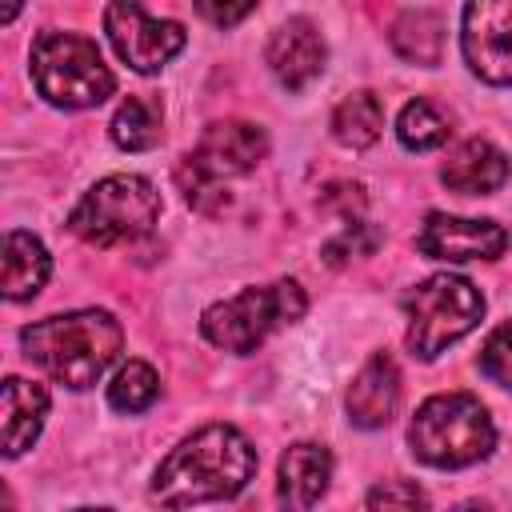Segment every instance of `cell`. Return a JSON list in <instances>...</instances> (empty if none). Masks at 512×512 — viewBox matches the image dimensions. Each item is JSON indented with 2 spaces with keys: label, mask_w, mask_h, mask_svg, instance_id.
I'll return each mask as SVG.
<instances>
[{
  "label": "cell",
  "mask_w": 512,
  "mask_h": 512,
  "mask_svg": "<svg viewBox=\"0 0 512 512\" xmlns=\"http://www.w3.org/2000/svg\"><path fill=\"white\" fill-rule=\"evenodd\" d=\"M256 472V448L232 424H208L180 440L156 468L152 500L188 508L204 500H232Z\"/></svg>",
  "instance_id": "cell-1"
},
{
  "label": "cell",
  "mask_w": 512,
  "mask_h": 512,
  "mask_svg": "<svg viewBox=\"0 0 512 512\" xmlns=\"http://www.w3.org/2000/svg\"><path fill=\"white\" fill-rule=\"evenodd\" d=\"M20 344H24V356L44 376H52L64 388L84 392L120 356L124 328L104 308H80V312H64V316L28 324L20 332Z\"/></svg>",
  "instance_id": "cell-2"
},
{
  "label": "cell",
  "mask_w": 512,
  "mask_h": 512,
  "mask_svg": "<svg viewBox=\"0 0 512 512\" xmlns=\"http://www.w3.org/2000/svg\"><path fill=\"white\" fill-rule=\"evenodd\" d=\"M412 456L432 468H468L484 460L496 444V428L488 408L468 392H440L428 396L408 428Z\"/></svg>",
  "instance_id": "cell-3"
},
{
  "label": "cell",
  "mask_w": 512,
  "mask_h": 512,
  "mask_svg": "<svg viewBox=\"0 0 512 512\" xmlns=\"http://www.w3.org/2000/svg\"><path fill=\"white\" fill-rule=\"evenodd\" d=\"M156 216L160 192L152 188V180L136 172H116L84 192V200L68 216V228L92 248H116L148 236Z\"/></svg>",
  "instance_id": "cell-4"
},
{
  "label": "cell",
  "mask_w": 512,
  "mask_h": 512,
  "mask_svg": "<svg viewBox=\"0 0 512 512\" xmlns=\"http://www.w3.org/2000/svg\"><path fill=\"white\" fill-rule=\"evenodd\" d=\"M268 152V136L260 124L248 120H216L204 128L200 144L180 160L176 180L188 196V204L216 212L228 204V196L220 192V180L252 172Z\"/></svg>",
  "instance_id": "cell-5"
},
{
  "label": "cell",
  "mask_w": 512,
  "mask_h": 512,
  "mask_svg": "<svg viewBox=\"0 0 512 512\" xmlns=\"http://www.w3.org/2000/svg\"><path fill=\"white\" fill-rule=\"evenodd\" d=\"M32 80L56 108H96L116 88L96 40L76 32H44L32 44Z\"/></svg>",
  "instance_id": "cell-6"
},
{
  "label": "cell",
  "mask_w": 512,
  "mask_h": 512,
  "mask_svg": "<svg viewBox=\"0 0 512 512\" xmlns=\"http://www.w3.org/2000/svg\"><path fill=\"white\" fill-rule=\"evenodd\" d=\"M404 312H408V348L420 360H436L448 344H456L480 324L484 296L472 280L436 272L404 296Z\"/></svg>",
  "instance_id": "cell-7"
},
{
  "label": "cell",
  "mask_w": 512,
  "mask_h": 512,
  "mask_svg": "<svg viewBox=\"0 0 512 512\" xmlns=\"http://www.w3.org/2000/svg\"><path fill=\"white\" fill-rule=\"evenodd\" d=\"M304 288L296 280H276L264 288H244L232 300L212 304L200 316V332L208 344L224 348V352H256L268 332H276L280 324H292L304 316Z\"/></svg>",
  "instance_id": "cell-8"
},
{
  "label": "cell",
  "mask_w": 512,
  "mask_h": 512,
  "mask_svg": "<svg viewBox=\"0 0 512 512\" xmlns=\"http://www.w3.org/2000/svg\"><path fill=\"white\" fill-rule=\"evenodd\" d=\"M104 32H108L116 56L140 76L160 72L188 40L176 20L148 16L140 0H112L104 12Z\"/></svg>",
  "instance_id": "cell-9"
},
{
  "label": "cell",
  "mask_w": 512,
  "mask_h": 512,
  "mask_svg": "<svg viewBox=\"0 0 512 512\" xmlns=\"http://www.w3.org/2000/svg\"><path fill=\"white\" fill-rule=\"evenodd\" d=\"M460 48L480 80L512 84V0H468Z\"/></svg>",
  "instance_id": "cell-10"
},
{
  "label": "cell",
  "mask_w": 512,
  "mask_h": 512,
  "mask_svg": "<svg viewBox=\"0 0 512 512\" xmlns=\"http://www.w3.org/2000/svg\"><path fill=\"white\" fill-rule=\"evenodd\" d=\"M416 248L428 260H448V264L496 260L508 248V232L496 220H464V216L432 212L416 236Z\"/></svg>",
  "instance_id": "cell-11"
},
{
  "label": "cell",
  "mask_w": 512,
  "mask_h": 512,
  "mask_svg": "<svg viewBox=\"0 0 512 512\" xmlns=\"http://www.w3.org/2000/svg\"><path fill=\"white\" fill-rule=\"evenodd\" d=\"M324 60H328L324 36H320L316 24L304 20V16L284 20V24L272 32V40H268V68H272V76H276L288 92H304V88L324 72Z\"/></svg>",
  "instance_id": "cell-12"
},
{
  "label": "cell",
  "mask_w": 512,
  "mask_h": 512,
  "mask_svg": "<svg viewBox=\"0 0 512 512\" xmlns=\"http://www.w3.org/2000/svg\"><path fill=\"white\" fill-rule=\"evenodd\" d=\"M400 404V368L392 356L376 352L348 388V420L356 428H384Z\"/></svg>",
  "instance_id": "cell-13"
},
{
  "label": "cell",
  "mask_w": 512,
  "mask_h": 512,
  "mask_svg": "<svg viewBox=\"0 0 512 512\" xmlns=\"http://www.w3.org/2000/svg\"><path fill=\"white\" fill-rule=\"evenodd\" d=\"M440 180L460 196H488L508 180V156L492 140H464L444 160Z\"/></svg>",
  "instance_id": "cell-14"
},
{
  "label": "cell",
  "mask_w": 512,
  "mask_h": 512,
  "mask_svg": "<svg viewBox=\"0 0 512 512\" xmlns=\"http://www.w3.org/2000/svg\"><path fill=\"white\" fill-rule=\"evenodd\" d=\"M332 480V456L320 444H292L280 456V504L288 508H312Z\"/></svg>",
  "instance_id": "cell-15"
},
{
  "label": "cell",
  "mask_w": 512,
  "mask_h": 512,
  "mask_svg": "<svg viewBox=\"0 0 512 512\" xmlns=\"http://www.w3.org/2000/svg\"><path fill=\"white\" fill-rule=\"evenodd\" d=\"M44 416H48V392L32 380L8 376L4 380V456L8 460L32 448V440L44 428Z\"/></svg>",
  "instance_id": "cell-16"
},
{
  "label": "cell",
  "mask_w": 512,
  "mask_h": 512,
  "mask_svg": "<svg viewBox=\"0 0 512 512\" xmlns=\"http://www.w3.org/2000/svg\"><path fill=\"white\" fill-rule=\"evenodd\" d=\"M52 272L48 248L32 236V232H8L4 236V296L8 300H28L44 288Z\"/></svg>",
  "instance_id": "cell-17"
},
{
  "label": "cell",
  "mask_w": 512,
  "mask_h": 512,
  "mask_svg": "<svg viewBox=\"0 0 512 512\" xmlns=\"http://www.w3.org/2000/svg\"><path fill=\"white\" fill-rule=\"evenodd\" d=\"M160 120H164V112H160L156 100H148V96H128V100L112 112V124H108L112 144L124 148V152H148V148H156L160 136H164Z\"/></svg>",
  "instance_id": "cell-18"
},
{
  "label": "cell",
  "mask_w": 512,
  "mask_h": 512,
  "mask_svg": "<svg viewBox=\"0 0 512 512\" xmlns=\"http://www.w3.org/2000/svg\"><path fill=\"white\" fill-rule=\"evenodd\" d=\"M380 132H384V104L376 100V92H352L336 104L332 136L344 148H368L380 140Z\"/></svg>",
  "instance_id": "cell-19"
},
{
  "label": "cell",
  "mask_w": 512,
  "mask_h": 512,
  "mask_svg": "<svg viewBox=\"0 0 512 512\" xmlns=\"http://www.w3.org/2000/svg\"><path fill=\"white\" fill-rule=\"evenodd\" d=\"M392 48L412 64H440L444 52V20L428 8L404 12L392 24Z\"/></svg>",
  "instance_id": "cell-20"
},
{
  "label": "cell",
  "mask_w": 512,
  "mask_h": 512,
  "mask_svg": "<svg viewBox=\"0 0 512 512\" xmlns=\"http://www.w3.org/2000/svg\"><path fill=\"white\" fill-rule=\"evenodd\" d=\"M448 120L436 112V104H428V100H412V104H404V112H400V120H396V136H400V144L408 148V152H432V148H440L444 140H448Z\"/></svg>",
  "instance_id": "cell-21"
},
{
  "label": "cell",
  "mask_w": 512,
  "mask_h": 512,
  "mask_svg": "<svg viewBox=\"0 0 512 512\" xmlns=\"http://www.w3.org/2000/svg\"><path fill=\"white\" fill-rule=\"evenodd\" d=\"M156 396H160V376H156V368L144 364V360H128V364L112 376V384H108V404H112L116 412H144Z\"/></svg>",
  "instance_id": "cell-22"
},
{
  "label": "cell",
  "mask_w": 512,
  "mask_h": 512,
  "mask_svg": "<svg viewBox=\"0 0 512 512\" xmlns=\"http://www.w3.org/2000/svg\"><path fill=\"white\" fill-rule=\"evenodd\" d=\"M480 372L492 384L512 388V320H504L500 328L488 332V340L480 348Z\"/></svg>",
  "instance_id": "cell-23"
},
{
  "label": "cell",
  "mask_w": 512,
  "mask_h": 512,
  "mask_svg": "<svg viewBox=\"0 0 512 512\" xmlns=\"http://www.w3.org/2000/svg\"><path fill=\"white\" fill-rule=\"evenodd\" d=\"M376 240H380V236H376V228H368V224H360V220H356V224H348V228H344V232L324 248V256H328V264H340V260H348V256H356V252H360V256H368V252L376 248Z\"/></svg>",
  "instance_id": "cell-24"
},
{
  "label": "cell",
  "mask_w": 512,
  "mask_h": 512,
  "mask_svg": "<svg viewBox=\"0 0 512 512\" xmlns=\"http://www.w3.org/2000/svg\"><path fill=\"white\" fill-rule=\"evenodd\" d=\"M364 504H368V508H424L428 500H424V492H420L416 484H400V480H392V484L372 488Z\"/></svg>",
  "instance_id": "cell-25"
},
{
  "label": "cell",
  "mask_w": 512,
  "mask_h": 512,
  "mask_svg": "<svg viewBox=\"0 0 512 512\" xmlns=\"http://www.w3.org/2000/svg\"><path fill=\"white\" fill-rule=\"evenodd\" d=\"M256 4H260V0H196V12H200L208 24H216V28H232V24H240Z\"/></svg>",
  "instance_id": "cell-26"
},
{
  "label": "cell",
  "mask_w": 512,
  "mask_h": 512,
  "mask_svg": "<svg viewBox=\"0 0 512 512\" xmlns=\"http://www.w3.org/2000/svg\"><path fill=\"white\" fill-rule=\"evenodd\" d=\"M328 208H336L340 204V212H352V208H360L364 204V196H360V184H332V188H324V196H320Z\"/></svg>",
  "instance_id": "cell-27"
},
{
  "label": "cell",
  "mask_w": 512,
  "mask_h": 512,
  "mask_svg": "<svg viewBox=\"0 0 512 512\" xmlns=\"http://www.w3.org/2000/svg\"><path fill=\"white\" fill-rule=\"evenodd\" d=\"M16 12H20V0H4V24H12Z\"/></svg>",
  "instance_id": "cell-28"
}]
</instances>
